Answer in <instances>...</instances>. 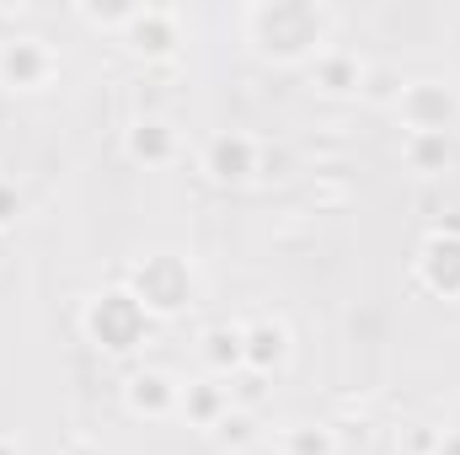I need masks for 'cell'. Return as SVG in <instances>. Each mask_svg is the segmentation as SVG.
<instances>
[{
	"mask_svg": "<svg viewBox=\"0 0 460 455\" xmlns=\"http://www.w3.org/2000/svg\"><path fill=\"white\" fill-rule=\"evenodd\" d=\"M246 27H252V43L273 59H316L327 32H332V11H322V5H252Z\"/></svg>",
	"mask_w": 460,
	"mask_h": 455,
	"instance_id": "cell-1",
	"label": "cell"
},
{
	"mask_svg": "<svg viewBox=\"0 0 460 455\" xmlns=\"http://www.w3.org/2000/svg\"><path fill=\"white\" fill-rule=\"evenodd\" d=\"M86 333L97 338V348L123 353V348H134V343L150 333V311L134 300V290H108V295L92 300V311H86Z\"/></svg>",
	"mask_w": 460,
	"mask_h": 455,
	"instance_id": "cell-2",
	"label": "cell"
},
{
	"mask_svg": "<svg viewBox=\"0 0 460 455\" xmlns=\"http://www.w3.org/2000/svg\"><path fill=\"white\" fill-rule=\"evenodd\" d=\"M396 118L407 134H450L460 123V92L439 81H407L396 97Z\"/></svg>",
	"mask_w": 460,
	"mask_h": 455,
	"instance_id": "cell-3",
	"label": "cell"
},
{
	"mask_svg": "<svg viewBox=\"0 0 460 455\" xmlns=\"http://www.w3.org/2000/svg\"><path fill=\"white\" fill-rule=\"evenodd\" d=\"M59 59L43 38H5L0 43V86L11 92H43L54 81Z\"/></svg>",
	"mask_w": 460,
	"mask_h": 455,
	"instance_id": "cell-4",
	"label": "cell"
},
{
	"mask_svg": "<svg viewBox=\"0 0 460 455\" xmlns=\"http://www.w3.org/2000/svg\"><path fill=\"white\" fill-rule=\"evenodd\" d=\"M188 295H193V273H188V263H177V257H150V263L134 273V300H139L145 311H182Z\"/></svg>",
	"mask_w": 460,
	"mask_h": 455,
	"instance_id": "cell-5",
	"label": "cell"
},
{
	"mask_svg": "<svg viewBox=\"0 0 460 455\" xmlns=\"http://www.w3.org/2000/svg\"><path fill=\"white\" fill-rule=\"evenodd\" d=\"M204 172H209L215 183H246V177L257 172V139L241 134V129L215 134V139L204 145Z\"/></svg>",
	"mask_w": 460,
	"mask_h": 455,
	"instance_id": "cell-6",
	"label": "cell"
},
{
	"mask_svg": "<svg viewBox=\"0 0 460 455\" xmlns=\"http://www.w3.org/2000/svg\"><path fill=\"white\" fill-rule=\"evenodd\" d=\"M123 38H128L134 54H172V49L182 43V22H177V11H166V5H134Z\"/></svg>",
	"mask_w": 460,
	"mask_h": 455,
	"instance_id": "cell-7",
	"label": "cell"
},
{
	"mask_svg": "<svg viewBox=\"0 0 460 455\" xmlns=\"http://www.w3.org/2000/svg\"><path fill=\"white\" fill-rule=\"evenodd\" d=\"M177 397H182V386H177L172 375H161V370H134L128 386H123V402H128V413H139V418H166V413H177Z\"/></svg>",
	"mask_w": 460,
	"mask_h": 455,
	"instance_id": "cell-8",
	"label": "cell"
},
{
	"mask_svg": "<svg viewBox=\"0 0 460 455\" xmlns=\"http://www.w3.org/2000/svg\"><path fill=\"white\" fill-rule=\"evenodd\" d=\"M284 364H289V327L273 322V317L252 322V327H246V370H252V375H273V370H284Z\"/></svg>",
	"mask_w": 460,
	"mask_h": 455,
	"instance_id": "cell-9",
	"label": "cell"
},
{
	"mask_svg": "<svg viewBox=\"0 0 460 455\" xmlns=\"http://www.w3.org/2000/svg\"><path fill=\"white\" fill-rule=\"evenodd\" d=\"M311 70H316V86H322L327 97H348V92H364V76H369V65H364L358 54H343V49H322Z\"/></svg>",
	"mask_w": 460,
	"mask_h": 455,
	"instance_id": "cell-10",
	"label": "cell"
},
{
	"mask_svg": "<svg viewBox=\"0 0 460 455\" xmlns=\"http://www.w3.org/2000/svg\"><path fill=\"white\" fill-rule=\"evenodd\" d=\"M128 156L145 161V166L177 161V129H172L166 118H139V123L128 129Z\"/></svg>",
	"mask_w": 460,
	"mask_h": 455,
	"instance_id": "cell-11",
	"label": "cell"
},
{
	"mask_svg": "<svg viewBox=\"0 0 460 455\" xmlns=\"http://www.w3.org/2000/svg\"><path fill=\"white\" fill-rule=\"evenodd\" d=\"M177 413H188L199 429H220V424L230 418L226 386H215V380H193V386H182V397H177Z\"/></svg>",
	"mask_w": 460,
	"mask_h": 455,
	"instance_id": "cell-12",
	"label": "cell"
},
{
	"mask_svg": "<svg viewBox=\"0 0 460 455\" xmlns=\"http://www.w3.org/2000/svg\"><path fill=\"white\" fill-rule=\"evenodd\" d=\"M423 279L445 295H460V236H434L423 246Z\"/></svg>",
	"mask_w": 460,
	"mask_h": 455,
	"instance_id": "cell-13",
	"label": "cell"
},
{
	"mask_svg": "<svg viewBox=\"0 0 460 455\" xmlns=\"http://www.w3.org/2000/svg\"><path fill=\"white\" fill-rule=\"evenodd\" d=\"M204 359L209 370H241L246 364V327H209L204 333Z\"/></svg>",
	"mask_w": 460,
	"mask_h": 455,
	"instance_id": "cell-14",
	"label": "cell"
},
{
	"mask_svg": "<svg viewBox=\"0 0 460 455\" xmlns=\"http://www.w3.org/2000/svg\"><path fill=\"white\" fill-rule=\"evenodd\" d=\"M402 156H407V166L423 172V177H429V172H445V166H450V134H407V150H402Z\"/></svg>",
	"mask_w": 460,
	"mask_h": 455,
	"instance_id": "cell-15",
	"label": "cell"
},
{
	"mask_svg": "<svg viewBox=\"0 0 460 455\" xmlns=\"http://www.w3.org/2000/svg\"><path fill=\"white\" fill-rule=\"evenodd\" d=\"M284 455H338V440L322 424H300V429L284 434Z\"/></svg>",
	"mask_w": 460,
	"mask_h": 455,
	"instance_id": "cell-16",
	"label": "cell"
},
{
	"mask_svg": "<svg viewBox=\"0 0 460 455\" xmlns=\"http://www.w3.org/2000/svg\"><path fill=\"white\" fill-rule=\"evenodd\" d=\"M402 86H407V81H396L391 70H369V76H364V97H369V103H391V108H396Z\"/></svg>",
	"mask_w": 460,
	"mask_h": 455,
	"instance_id": "cell-17",
	"label": "cell"
},
{
	"mask_svg": "<svg viewBox=\"0 0 460 455\" xmlns=\"http://www.w3.org/2000/svg\"><path fill=\"white\" fill-rule=\"evenodd\" d=\"M16 210H22V199H16V188L11 183H0V230L16 220Z\"/></svg>",
	"mask_w": 460,
	"mask_h": 455,
	"instance_id": "cell-18",
	"label": "cell"
},
{
	"mask_svg": "<svg viewBox=\"0 0 460 455\" xmlns=\"http://www.w3.org/2000/svg\"><path fill=\"white\" fill-rule=\"evenodd\" d=\"M429 455H460V429H439V440H434Z\"/></svg>",
	"mask_w": 460,
	"mask_h": 455,
	"instance_id": "cell-19",
	"label": "cell"
},
{
	"mask_svg": "<svg viewBox=\"0 0 460 455\" xmlns=\"http://www.w3.org/2000/svg\"><path fill=\"white\" fill-rule=\"evenodd\" d=\"M0 455H22V445H16V440H5V434H0Z\"/></svg>",
	"mask_w": 460,
	"mask_h": 455,
	"instance_id": "cell-20",
	"label": "cell"
}]
</instances>
